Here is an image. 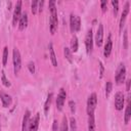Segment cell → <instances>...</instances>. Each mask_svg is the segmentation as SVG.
<instances>
[{
    "label": "cell",
    "instance_id": "33",
    "mask_svg": "<svg viewBox=\"0 0 131 131\" xmlns=\"http://www.w3.org/2000/svg\"><path fill=\"white\" fill-rule=\"evenodd\" d=\"M100 6H101L102 12H105V11H106V6H107V2H106L105 0H102V1L100 2Z\"/></svg>",
    "mask_w": 131,
    "mask_h": 131
},
{
    "label": "cell",
    "instance_id": "7",
    "mask_svg": "<svg viewBox=\"0 0 131 131\" xmlns=\"http://www.w3.org/2000/svg\"><path fill=\"white\" fill-rule=\"evenodd\" d=\"M66 97H67L66 90H64L63 88H60L59 93H58L57 98H56V107H57V110H58V111H61V110H62V106H63V103H64Z\"/></svg>",
    "mask_w": 131,
    "mask_h": 131
},
{
    "label": "cell",
    "instance_id": "22",
    "mask_svg": "<svg viewBox=\"0 0 131 131\" xmlns=\"http://www.w3.org/2000/svg\"><path fill=\"white\" fill-rule=\"evenodd\" d=\"M68 125H69V123H68L67 117H63L62 121H61V125H60V131H68V128H69Z\"/></svg>",
    "mask_w": 131,
    "mask_h": 131
},
{
    "label": "cell",
    "instance_id": "23",
    "mask_svg": "<svg viewBox=\"0 0 131 131\" xmlns=\"http://www.w3.org/2000/svg\"><path fill=\"white\" fill-rule=\"evenodd\" d=\"M7 58H8V48L7 47H4V49H3V57H2V63H3V66H6Z\"/></svg>",
    "mask_w": 131,
    "mask_h": 131
},
{
    "label": "cell",
    "instance_id": "4",
    "mask_svg": "<svg viewBox=\"0 0 131 131\" xmlns=\"http://www.w3.org/2000/svg\"><path fill=\"white\" fill-rule=\"evenodd\" d=\"M125 77H126V68L124 63H120L118 70H117V74H116V83L117 84H122L125 81Z\"/></svg>",
    "mask_w": 131,
    "mask_h": 131
},
{
    "label": "cell",
    "instance_id": "35",
    "mask_svg": "<svg viewBox=\"0 0 131 131\" xmlns=\"http://www.w3.org/2000/svg\"><path fill=\"white\" fill-rule=\"evenodd\" d=\"M57 129H58V124H57V121L54 120L52 124V131H57Z\"/></svg>",
    "mask_w": 131,
    "mask_h": 131
},
{
    "label": "cell",
    "instance_id": "11",
    "mask_svg": "<svg viewBox=\"0 0 131 131\" xmlns=\"http://www.w3.org/2000/svg\"><path fill=\"white\" fill-rule=\"evenodd\" d=\"M112 49H113V41H112V35L110 34L108 37H107V39H106L105 45H104V51H103L104 57H108L111 55Z\"/></svg>",
    "mask_w": 131,
    "mask_h": 131
},
{
    "label": "cell",
    "instance_id": "12",
    "mask_svg": "<svg viewBox=\"0 0 131 131\" xmlns=\"http://www.w3.org/2000/svg\"><path fill=\"white\" fill-rule=\"evenodd\" d=\"M129 6H130V4H129V2H127V3L125 4L124 8H123V12H122V15H121V18H120V30L123 29L125 19H126L128 13H129Z\"/></svg>",
    "mask_w": 131,
    "mask_h": 131
},
{
    "label": "cell",
    "instance_id": "25",
    "mask_svg": "<svg viewBox=\"0 0 131 131\" xmlns=\"http://www.w3.org/2000/svg\"><path fill=\"white\" fill-rule=\"evenodd\" d=\"M70 127L71 131H77V124H76V119L74 117L70 118Z\"/></svg>",
    "mask_w": 131,
    "mask_h": 131
},
{
    "label": "cell",
    "instance_id": "30",
    "mask_svg": "<svg viewBox=\"0 0 131 131\" xmlns=\"http://www.w3.org/2000/svg\"><path fill=\"white\" fill-rule=\"evenodd\" d=\"M124 48L125 49L128 48V34H127V31L124 32Z\"/></svg>",
    "mask_w": 131,
    "mask_h": 131
},
{
    "label": "cell",
    "instance_id": "36",
    "mask_svg": "<svg viewBox=\"0 0 131 131\" xmlns=\"http://www.w3.org/2000/svg\"><path fill=\"white\" fill-rule=\"evenodd\" d=\"M99 64H100V73H99V75H100V78H102V76H103V72H104V68H103L102 62H99Z\"/></svg>",
    "mask_w": 131,
    "mask_h": 131
},
{
    "label": "cell",
    "instance_id": "27",
    "mask_svg": "<svg viewBox=\"0 0 131 131\" xmlns=\"http://www.w3.org/2000/svg\"><path fill=\"white\" fill-rule=\"evenodd\" d=\"M1 80H2V83H3V85H4L5 87H9V86H10V83H9V81L6 79V76H5V73H4V72H2Z\"/></svg>",
    "mask_w": 131,
    "mask_h": 131
},
{
    "label": "cell",
    "instance_id": "29",
    "mask_svg": "<svg viewBox=\"0 0 131 131\" xmlns=\"http://www.w3.org/2000/svg\"><path fill=\"white\" fill-rule=\"evenodd\" d=\"M38 1H33L32 2V12L33 14H36L37 13V9H38Z\"/></svg>",
    "mask_w": 131,
    "mask_h": 131
},
{
    "label": "cell",
    "instance_id": "21",
    "mask_svg": "<svg viewBox=\"0 0 131 131\" xmlns=\"http://www.w3.org/2000/svg\"><path fill=\"white\" fill-rule=\"evenodd\" d=\"M51 98H52V93L48 94L47 99H46V102L44 104V112H45V114L48 113V110H49V106H50V103H51Z\"/></svg>",
    "mask_w": 131,
    "mask_h": 131
},
{
    "label": "cell",
    "instance_id": "1",
    "mask_svg": "<svg viewBox=\"0 0 131 131\" xmlns=\"http://www.w3.org/2000/svg\"><path fill=\"white\" fill-rule=\"evenodd\" d=\"M49 9L51 12V15H50V33L53 35V34H55V32L57 30V24H58L55 1H53V0L49 1Z\"/></svg>",
    "mask_w": 131,
    "mask_h": 131
},
{
    "label": "cell",
    "instance_id": "26",
    "mask_svg": "<svg viewBox=\"0 0 131 131\" xmlns=\"http://www.w3.org/2000/svg\"><path fill=\"white\" fill-rule=\"evenodd\" d=\"M63 53H64V56H66V58H67V59H68L70 62H72V52H71V50H70L68 47H64Z\"/></svg>",
    "mask_w": 131,
    "mask_h": 131
},
{
    "label": "cell",
    "instance_id": "32",
    "mask_svg": "<svg viewBox=\"0 0 131 131\" xmlns=\"http://www.w3.org/2000/svg\"><path fill=\"white\" fill-rule=\"evenodd\" d=\"M28 68H29V70H30V72H31L32 74L35 73V63H34L33 61H30V62L28 63Z\"/></svg>",
    "mask_w": 131,
    "mask_h": 131
},
{
    "label": "cell",
    "instance_id": "18",
    "mask_svg": "<svg viewBox=\"0 0 131 131\" xmlns=\"http://www.w3.org/2000/svg\"><path fill=\"white\" fill-rule=\"evenodd\" d=\"M131 118V106L129 103V99H128V104L126 106V111H125V124H128Z\"/></svg>",
    "mask_w": 131,
    "mask_h": 131
},
{
    "label": "cell",
    "instance_id": "37",
    "mask_svg": "<svg viewBox=\"0 0 131 131\" xmlns=\"http://www.w3.org/2000/svg\"><path fill=\"white\" fill-rule=\"evenodd\" d=\"M130 83H131V80L128 79V80L126 81V90H127V91L130 90Z\"/></svg>",
    "mask_w": 131,
    "mask_h": 131
},
{
    "label": "cell",
    "instance_id": "6",
    "mask_svg": "<svg viewBox=\"0 0 131 131\" xmlns=\"http://www.w3.org/2000/svg\"><path fill=\"white\" fill-rule=\"evenodd\" d=\"M124 106V94L122 91H118L115 95V107L117 111L123 110Z\"/></svg>",
    "mask_w": 131,
    "mask_h": 131
},
{
    "label": "cell",
    "instance_id": "9",
    "mask_svg": "<svg viewBox=\"0 0 131 131\" xmlns=\"http://www.w3.org/2000/svg\"><path fill=\"white\" fill-rule=\"evenodd\" d=\"M95 43L98 47H100L103 43V26L102 24H99L97 31H96V35H95Z\"/></svg>",
    "mask_w": 131,
    "mask_h": 131
},
{
    "label": "cell",
    "instance_id": "34",
    "mask_svg": "<svg viewBox=\"0 0 131 131\" xmlns=\"http://www.w3.org/2000/svg\"><path fill=\"white\" fill-rule=\"evenodd\" d=\"M69 105H70V108H71V112L72 113H75V110H76V107H75V102L73 101V100H70L69 101Z\"/></svg>",
    "mask_w": 131,
    "mask_h": 131
},
{
    "label": "cell",
    "instance_id": "5",
    "mask_svg": "<svg viewBox=\"0 0 131 131\" xmlns=\"http://www.w3.org/2000/svg\"><path fill=\"white\" fill-rule=\"evenodd\" d=\"M20 16H21V1H17L16 5H15V8H14V11H13V16H12L13 26H16Z\"/></svg>",
    "mask_w": 131,
    "mask_h": 131
},
{
    "label": "cell",
    "instance_id": "13",
    "mask_svg": "<svg viewBox=\"0 0 131 131\" xmlns=\"http://www.w3.org/2000/svg\"><path fill=\"white\" fill-rule=\"evenodd\" d=\"M0 98H1V101H2V105H3L4 107H7V106H9V105L11 104L12 99H11V96H10V95L1 92V93H0Z\"/></svg>",
    "mask_w": 131,
    "mask_h": 131
},
{
    "label": "cell",
    "instance_id": "31",
    "mask_svg": "<svg viewBox=\"0 0 131 131\" xmlns=\"http://www.w3.org/2000/svg\"><path fill=\"white\" fill-rule=\"evenodd\" d=\"M81 28V19L78 15H76V32L79 31Z\"/></svg>",
    "mask_w": 131,
    "mask_h": 131
},
{
    "label": "cell",
    "instance_id": "3",
    "mask_svg": "<svg viewBox=\"0 0 131 131\" xmlns=\"http://www.w3.org/2000/svg\"><path fill=\"white\" fill-rule=\"evenodd\" d=\"M12 60H13V68H14V74L16 75L20 68H21V57H20V54H19V51L17 48H14L13 49V57H12Z\"/></svg>",
    "mask_w": 131,
    "mask_h": 131
},
{
    "label": "cell",
    "instance_id": "38",
    "mask_svg": "<svg viewBox=\"0 0 131 131\" xmlns=\"http://www.w3.org/2000/svg\"><path fill=\"white\" fill-rule=\"evenodd\" d=\"M0 131H1V124H0Z\"/></svg>",
    "mask_w": 131,
    "mask_h": 131
},
{
    "label": "cell",
    "instance_id": "19",
    "mask_svg": "<svg viewBox=\"0 0 131 131\" xmlns=\"http://www.w3.org/2000/svg\"><path fill=\"white\" fill-rule=\"evenodd\" d=\"M70 28L72 33L76 32V15H74L73 13L70 16Z\"/></svg>",
    "mask_w": 131,
    "mask_h": 131
},
{
    "label": "cell",
    "instance_id": "20",
    "mask_svg": "<svg viewBox=\"0 0 131 131\" xmlns=\"http://www.w3.org/2000/svg\"><path fill=\"white\" fill-rule=\"evenodd\" d=\"M71 49L73 52H77L78 50V39L76 36H74L72 38V42H71Z\"/></svg>",
    "mask_w": 131,
    "mask_h": 131
},
{
    "label": "cell",
    "instance_id": "2",
    "mask_svg": "<svg viewBox=\"0 0 131 131\" xmlns=\"http://www.w3.org/2000/svg\"><path fill=\"white\" fill-rule=\"evenodd\" d=\"M96 105H97V96L95 93H92V94H90V96L88 97V100H87V114L88 115L94 114Z\"/></svg>",
    "mask_w": 131,
    "mask_h": 131
},
{
    "label": "cell",
    "instance_id": "10",
    "mask_svg": "<svg viewBox=\"0 0 131 131\" xmlns=\"http://www.w3.org/2000/svg\"><path fill=\"white\" fill-rule=\"evenodd\" d=\"M39 120H40V115L39 113H37L36 116L30 121L28 126V131H37L39 127Z\"/></svg>",
    "mask_w": 131,
    "mask_h": 131
},
{
    "label": "cell",
    "instance_id": "17",
    "mask_svg": "<svg viewBox=\"0 0 131 131\" xmlns=\"http://www.w3.org/2000/svg\"><path fill=\"white\" fill-rule=\"evenodd\" d=\"M88 131H95V120H94V114L88 115Z\"/></svg>",
    "mask_w": 131,
    "mask_h": 131
},
{
    "label": "cell",
    "instance_id": "16",
    "mask_svg": "<svg viewBox=\"0 0 131 131\" xmlns=\"http://www.w3.org/2000/svg\"><path fill=\"white\" fill-rule=\"evenodd\" d=\"M49 53H50V60L52 62V66L57 67V59H56V56H55V53H54V50H53L52 43L49 44Z\"/></svg>",
    "mask_w": 131,
    "mask_h": 131
},
{
    "label": "cell",
    "instance_id": "28",
    "mask_svg": "<svg viewBox=\"0 0 131 131\" xmlns=\"http://www.w3.org/2000/svg\"><path fill=\"white\" fill-rule=\"evenodd\" d=\"M112 5H113V7H114V14L117 15L118 10H119V2H118L117 0H113V1H112Z\"/></svg>",
    "mask_w": 131,
    "mask_h": 131
},
{
    "label": "cell",
    "instance_id": "24",
    "mask_svg": "<svg viewBox=\"0 0 131 131\" xmlns=\"http://www.w3.org/2000/svg\"><path fill=\"white\" fill-rule=\"evenodd\" d=\"M112 89H113V84H112V82H111V81L106 82V85H105V96H106V97L110 96V94H111V92H112Z\"/></svg>",
    "mask_w": 131,
    "mask_h": 131
},
{
    "label": "cell",
    "instance_id": "15",
    "mask_svg": "<svg viewBox=\"0 0 131 131\" xmlns=\"http://www.w3.org/2000/svg\"><path fill=\"white\" fill-rule=\"evenodd\" d=\"M30 111H27L24 115V118H23V125H21V130L23 131H27L28 129V126H29V123H30Z\"/></svg>",
    "mask_w": 131,
    "mask_h": 131
},
{
    "label": "cell",
    "instance_id": "14",
    "mask_svg": "<svg viewBox=\"0 0 131 131\" xmlns=\"http://www.w3.org/2000/svg\"><path fill=\"white\" fill-rule=\"evenodd\" d=\"M18 21H19V23H18V28H19V30H20V31L25 30V29L27 28V26H28V14H27L26 12L21 13V16H20V18H19Z\"/></svg>",
    "mask_w": 131,
    "mask_h": 131
},
{
    "label": "cell",
    "instance_id": "8",
    "mask_svg": "<svg viewBox=\"0 0 131 131\" xmlns=\"http://www.w3.org/2000/svg\"><path fill=\"white\" fill-rule=\"evenodd\" d=\"M85 45H86V51L87 53H90L93 48V36H92V30H89L86 34L85 38Z\"/></svg>",
    "mask_w": 131,
    "mask_h": 131
}]
</instances>
